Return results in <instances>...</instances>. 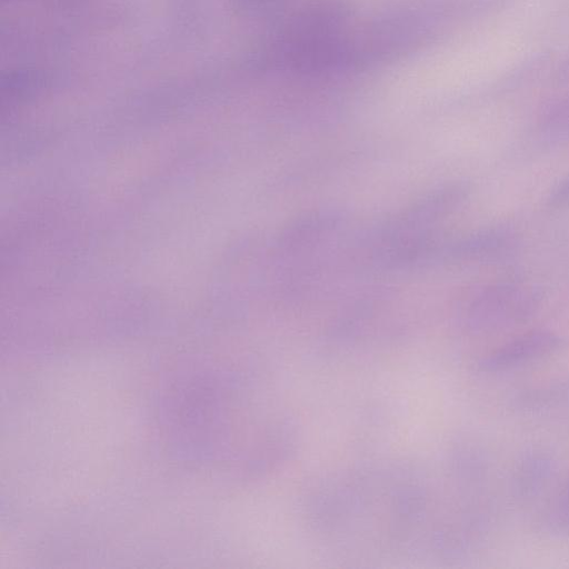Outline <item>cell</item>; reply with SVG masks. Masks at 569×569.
<instances>
[{"mask_svg": "<svg viewBox=\"0 0 569 569\" xmlns=\"http://www.w3.org/2000/svg\"><path fill=\"white\" fill-rule=\"evenodd\" d=\"M538 295L519 284H497L478 296L472 322L478 331L495 332L524 321L535 311Z\"/></svg>", "mask_w": 569, "mask_h": 569, "instance_id": "obj_1", "label": "cell"}, {"mask_svg": "<svg viewBox=\"0 0 569 569\" xmlns=\"http://www.w3.org/2000/svg\"><path fill=\"white\" fill-rule=\"evenodd\" d=\"M559 344L561 339L554 333H528L496 349L483 358L478 367L486 373L504 372L553 352Z\"/></svg>", "mask_w": 569, "mask_h": 569, "instance_id": "obj_2", "label": "cell"}, {"mask_svg": "<svg viewBox=\"0 0 569 569\" xmlns=\"http://www.w3.org/2000/svg\"><path fill=\"white\" fill-rule=\"evenodd\" d=\"M555 459L543 449H532L522 457L516 468L515 488L521 496H532L545 486L555 472Z\"/></svg>", "mask_w": 569, "mask_h": 569, "instance_id": "obj_3", "label": "cell"}, {"mask_svg": "<svg viewBox=\"0 0 569 569\" xmlns=\"http://www.w3.org/2000/svg\"><path fill=\"white\" fill-rule=\"evenodd\" d=\"M569 403V378H561L542 386L518 393L513 407L524 413L547 411Z\"/></svg>", "mask_w": 569, "mask_h": 569, "instance_id": "obj_4", "label": "cell"}, {"mask_svg": "<svg viewBox=\"0 0 569 569\" xmlns=\"http://www.w3.org/2000/svg\"><path fill=\"white\" fill-rule=\"evenodd\" d=\"M539 132L549 145L569 142V98L548 109L539 125Z\"/></svg>", "mask_w": 569, "mask_h": 569, "instance_id": "obj_5", "label": "cell"}, {"mask_svg": "<svg viewBox=\"0 0 569 569\" xmlns=\"http://www.w3.org/2000/svg\"><path fill=\"white\" fill-rule=\"evenodd\" d=\"M556 531L569 533V494L564 493L551 518Z\"/></svg>", "mask_w": 569, "mask_h": 569, "instance_id": "obj_6", "label": "cell"}, {"mask_svg": "<svg viewBox=\"0 0 569 569\" xmlns=\"http://www.w3.org/2000/svg\"><path fill=\"white\" fill-rule=\"evenodd\" d=\"M548 205L555 209L569 208V174L553 188L548 196Z\"/></svg>", "mask_w": 569, "mask_h": 569, "instance_id": "obj_7", "label": "cell"}, {"mask_svg": "<svg viewBox=\"0 0 569 569\" xmlns=\"http://www.w3.org/2000/svg\"><path fill=\"white\" fill-rule=\"evenodd\" d=\"M565 493L569 494V483H568V485H567V488H566Z\"/></svg>", "mask_w": 569, "mask_h": 569, "instance_id": "obj_8", "label": "cell"}]
</instances>
